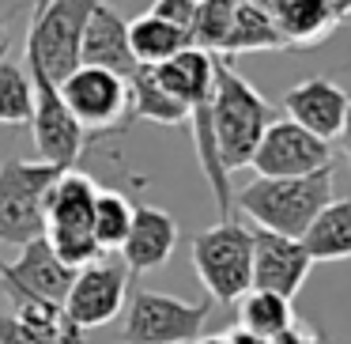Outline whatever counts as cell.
Here are the masks:
<instances>
[{"mask_svg": "<svg viewBox=\"0 0 351 344\" xmlns=\"http://www.w3.org/2000/svg\"><path fill=\"white\" fill-rule=\"evenodd\" d=\"M276 122V106L234 69L215 57V95H212V133L215 152L227 174L250 167L265 129Z\"/></svg>", "mask_w": 351, "mask_h": 344, "instance_id": "1", "label": "cell"}, {"mask_svg": "<svg viewBox=\"0 0 351 344\" xmlns=\"http://www.w3.org/2000/svg\"><path fill=\"white\" fill-rule=\"evenodd\" d=\"M328 200H332V167L306 178H253L250 185L234 190V208L250 216L257 231H272L298 242Z\"/></svg>", "mask_w": 351, "mask_h": 344, "instance_id": "2", "label": "cell"}, {"mask_svg": "<svg viewBox=\"0 0 351 344\" xmlns=\"http://www.w3.org/2000/svg\"><path fill=\"white\" fill-rule=\"evenodd\" d=\"M189 253L212 303H238L253 288V231L234 216L197 231Z\"/></svg>", "mask_w": 351, "mask_h": 344, "instance_id": "3", "label": "cell"}, {"mask_svg": "<svg viewBox=\"0 0 351 344\" xmlns=\"http://www.w3.org/2000/svg\"><path fill=\"white\" fill-rule=\"evenodd\" d=\"M64 170L42 159L0 163V246L23 250L27 242L46 235V197Z\"/></svg>", "mask_w": 351, "mask_h": 344, "instance_id": "4", "label": "cell"}, {"mask_svg": "<svg viewBox=\"0 0 351 344\" xmlns=\"http://www.w3.org/2000/svg\"><path fill=\"white\" fill-rule=\"evenodd\" d=\"M95 197H99V182H91L80 170H64L46 197V235L42 238L53 246V253L69 268H87L102 257L91 231Z\"/></svg>", "mask_w": 351, "mask_h": 344, "instance_id": "5", "label": "cell"}, {"mask_svg": "<svg viewBox=\"0 0 351 344\" xmlns=\"http://www.w3.org/2000/svg\"><path fill=\"white\" fill-rule=\"evenodd\" d=\"M99 0H49L46 8L31 12L27 31V65L42 69L57 87L80 69L84 34Z\"/></svg>", "mask_w": 351, "mask_h": 344, "instance_id": "6", "label": "cell"}, {"mask_svg": "<svg viewBox=\"0 0 351 344\" xmlns=\"http://www.w3.org/2000/svg\"><path fill=\"white\" fill-rule=\"evenodd\" d=\"M212 314V299L185 303L167 291L136 288L125 303L121 344H193L204 336V321Z\"/></svg>", "mask_w": 351, "mask_h": 344, "instance_id": "7", "label": "cell"}, {"mask_svg": "<svg viewBox=\"0 0 351 344\" xmlns=\"http://www.w3.org/2000/svg\"><path fill=\"white\" fill-rule=\"evenodd\" d=\"M27 76L34 87V114H31V129H34V152L42 163H53L61 170H76L84 148L91 144V133L72 117V110L64 106L61 87L46 76L42 69L27 65Z\"/></svg>", "mask_w": 351, "mask_h": 344, "instance_id": "8", "label": "cell"}, {"mask_svg": "<svg viewBox=\"0 0 351 344\" xmlns=\"http://www.w3.org/2000/svg\"><path fill=\"white\" fill-rule=\"evenodd\" d=\"M129 280H132L129 268L114 257H99L87 268H80L69 288V299H64V321H69V329L87 336L91 329L110 325L125 306Z\"/></svg>", "mask_w": 351, "mask_h": 344, "instance_id": "9", "label": "cell"}, {"mask_svg": "<svg viewBox=\"0 0 351 344\" xmlns=\"http://www.w3.org/2000/svg\"><path fill=\"white\" fill-rule=\"evenodd\" d=\"M61 99L91 137L129 125V80L95 65H80L69 80H61Z\"/></svg>", "mask_w": 351, "mask_h": 344, "instance_id": "10", "label": "cell"}, {"mask_svg": "<svg viewBox=\"0 0 351 344\" xmlns=\"http://www.w3.org/2000/svg\"><path fill=\"white\" fill-rule=\"evenodd\" d=\"M250 167L257 170V178H306L332 167V144L287 117H276L261 137Z\"/></svg>", "mask_w": 351, "mask_h": 344, "instance_id": "11", "label": "cell"}, {"mask_svg": "<svg viewBox=\"0 0 351 344\" xmlns=\"http://www.w3.org/2000/svg\"><path fill=\"white\" fill-rule=\"evenodd\" d=\"M280 106H283V114H287V122L302 125L306 133H313V137L332 144L343 133L351 95L328 76H310V80H302V84L287 87Z\"/></svg>", "mask_w": 351, "mask_h": 344, "instance_id": "12", "label": "cell"}, {"mask_svg": "<svg viewBox=\"0 0 351 344\" xmlns=\"http://www.w3.org/2000/svg\"><path fill=\"white\" fill-rule=\"evenodd\" d=\"M313 257L298 238H283L272 231H253V288L295 299L302 291Z\"/></svg>", "mask_w": 351, "mask_h": 344, "instance_id": "13", "label": "cell"}, {"mask_svg": "<svg viewBox=\"0 0 351 344\" xmlns=\"http://www.w3.org/2000/svg\"><path fill=\"white\" fill-rule=\"evenodd\" d=\"M178 250V223L167 208L155 205H136L132 208V227L121 242V265L129 268V276H144L162 268Z\"/></svg>", "mask_w": 351, "mask_h": 344, "instance_id": "14", "label": "cell"}, {"mask_svg": "<svg viewBox=\"0 0 351 344\" xmlns=\"http://www.w3.org/2000/svg\"><path fill=\"white\" fill-rule=\"evenodd\" d=\"M80 65H95V69H106L114 76L129 80L132 72L140 69L136 57H132V46H129V19L99 0L87 19V34H84V54H80Z\"/></svg>", "mask_w": 351, "mask_h": 344, "instance_id": "15", "label": "cell"}, {"mask_svg": "<svg viewBox=\"0 0 351 344\" xmlns=\"http://www.w3.org/2000/svg\"><path fill=\"white\" fill-rule=\"evenodd\" d=\"M155 76L185 110H193L200 99H212V91H215V57L189 46L178 57H170L167 65H159Z\"/></svg>", "mask_w": 351, "mask_h": 344, "instance_id": "16", "label": "cell"}, {"mask_svg": "<svg viewBox=\"0 0 351 344\" xmlns=\"http://www.w3.org/2000/svg\"><path fill=\"white\" fill-rule=\"evenodd\" d=\"M272 19L291 49L321 46L340 27V16L332 12V0H291L287 8H280Z\"/></svg>", "mask_w": 351, "mask_h": 344, "instance_id": "17", "label": "cell"}, {"mask_svg": "<svg viewBox=\"0 0 351 344\" xmlns=\"http://www.w3.org/2000/svg\"><path fill=\"white\" fill-rule=\"evenodd\" d=\"M129 122H152V125H189V110L159 84L155 69L140 65L129 76Z\"/></svg>", "mask_w": 351, "mask_h": 344, "instance_id": "18", "label": "cell"}, {"mask_svg": "<svg viewBox=\"0 0 351 344\" xmlns=\"http://www.w3.org/2000/svg\"><path fill=\"white\" fill-rule=\"evenodd\" d=\"M302 246L313 261H348L351 257V197L328 200L321 216L302 235Z\"/></svg>", "mask_w": 351, "mask_h": 344, "instance_id": "19", "label": "cell"}, {"mask_svg": "<svg viewBox=\"0 0 351 344\" xmlns=\"http://www.w3.org/2000/svg\"><path fill=\"white\" fill-rule=\"evenodd\" d=\"M265 49H291V46H287V38L280 34V27H276V19L268 16V12H261L253 0H242L219 57L230 61V57H238V54H265Z\"/></svg>", "mask_w": 351, "mask_h": 344, "instance_id": "20", "label": "cell"}, {"mask_svg": "<svg viewBox=\"0 0 351 344\" xmlns=\"http://www.w3.org/2000/svg\"><path fill=\"white\" fill-rule=\"evenodd\" d=\"M129 46H132L136 65H144V69H159V65H167L170 57L182 54V49H189L193 42H189L185 31L170 27L167 19L144 12V16H136L129 23Z\"/></svg>", "mask_w": 351, "mask_h": 344, "instance_id": "21", "label": "cell"}, {"mask_svg": "<svg viewBox=\"0 0 351 344\" xmlns=\"http://www.w3.org/2000/svg\"><path fill=\"white\" fill-rule=\"evenodd\" d=\"M238 325L250 329V333L265 336V341H276L280 333H287L295 325V310H291V299L272 295V291L250 288L242 299H238Z\"/></svg>", "mask_w": 351, "mask_h": 344, "instance_id": "22", "label": "cell"}, {"mask_svg": "<svg viewBox=\"0 0 351 344\" xmlns=\"http://www.w3.org/2000/svg\"><path fill=\"white\" fill-rule=\"evenodd\" d=\"M132 200L125 193H114V190H99L95 197V220H91V231H95V242H99L102 253L110 250H121L125 235L132 227Z\"/></svg>", "mask_w": 351, "mask_h": 344, "instance_id": "23", "label": "cell"}, {"mask_svg": "<svg viewBox=\"0 0 351 344\" xmlns=\"http://www.w3.org/2000/svg\"><path fill=\"white\" fill-rule=\"evenodd\" d=\"M34 114V87L23 65L0 61V125H31Z\"/></svg>", "mask_w": 351, "mask_h": 344, "instance_id": "24", "label": "cell"}, {"mask_svg": "<svg viewBox=\"0 0 351 344\" xmlns=\"http://www.w3.org/2000/svg\"><path fill=\"white\" fill-rule=\"evenodd\" d=\"M242 0H200L197 4V19H193V46L204 49V54L219 57L223 42L230 34V23H234V12Z\"/></svg>", "mask_w": 351, "mask_h": 344, "instance_id": "25", "label": "cell"}, {"mask_svg": "<svg viewBox=\"0 0 351 344\" xmlns=\"http://www.w3.org/2000/svg\"><path fill=\"white\" fill-rule=\"evenodd\" d=\"M0 344H64V333L23 321L16 314H0Z\"/></svg>", "mask_w": 351, "mask_h": 344, "instance_id": "26", "label": "cell"}, {"mask_svg": "<svg viewBox=\"0 0 351 344\" xmlns=\"http://www.w3.org/2000/svg\"><path fill=\"white\" fill-rule=\"evenodd\" d=\"M152 16L167 19L170 27L193 34V19H197V0H155L152 4ZM193 42V38H189Z\"/></svg>", "mask_w": 351, "mask_h": 344, "instance_id": "27", "label": "cell"}, {"mask_svg": "<svg viewBox=\"0 0 351 344\" xmlns=\"http://www.w3.org/2000/svg\"><path fill=\"white\" fill-rule=\"evenodd\" d=\"M272 344H332V341H328L321 329H306V325H298V321H295V325H291L287 333H280Z\"/></svg>", "mask_w": 351, "mask_h": 344, "instance_id": "28", "label": "cell"}, {"mask_svg": "<svg viewBox=\"0 0 351 344\" xmlns=\"http://www.w3.org/2000/svg\"><path fill=\"white\" fill-rule=\"evenodd\" d=\"M219 336H223V344H272V341H265V336L250 333V329H242V325L227 329V333H219Z\"/></svg>", "mask_w": 351, "mask_h": 344, "instance_id": "29", "label": "cell"}, {"mask_svg": "<svg viewBox=\"0 0 351 344\" xmlns=\"http://www.w3.org/2000/svg\"><path fill=\"white\" fill-rule=\"evenodd\" d=\"M19 8H4L0 12V61H4V54H8V42H12V19H16Z\"/></svg>", "mask_w": 351, "mask_h": 344, "instance_id": "30", "label": "cell"}, {"mask_svg": "<svg viewBox=\"0 0 351 344\" xmlns=\"http://www.w3.org/2000/svg\"><path fill=\"white\" fill-rule=\"evenodd\" d=\"M340 148H343V159L351 167V106H348V122H343V133H340Z\"/></svg>", "mask_w": 351, "mask_h": 344, "instance_id": "31", "label": "cell"}, {"mask_svg": "<svg viewBox=\"0 0 351 344\" xmlns=\"http://www.w3.org/2000/svg\"><path fill=\"white\" fill-rule=\"evenodd\" d=\"M253 4H257L261 12H268V16H276V12H280V8H287L291 0H253Z\"/></svg>", "mask_w": 351, "mask_h": 344, "instance_id": "32", "label": "cell"}, {"mask_svg": "<svg viewBox=\"0 0 351 344\" xmlns=\"http://www.w3.org/2000/svg\"><path fill=\"white\" fill-rule=\"evenodd\" d=\"M332 12L340 16V23H343V19H351V0H332Z\"/></svg>", "mask_w": 351, "mask_h": 344, "instance_id": "33", "label": "cell"}, {"mask_svg": "<svg viewBox=\"0 0 351 344\" xmlns=\"http://www.w3.org/2000/svg\"><path fill=\"white\" fill-rule=\"evenodd\" d=\"M193 344H223V336H219V333H215V336H197Z\"/></svg>", "mask_w": 351, "mask_h": 344, "instance_id": "34", "label": "cell"}, {"mask_svg": "<svg viewBox=\"0 0 351 344\" xmlns=\"http://www.w3.org/2000/svg\"><path fill=\"white\" fill-rule=\"evenodd\" d=\"M49 0H31V12H38V8H46Z\"/></svg>", "mask_w": 351, "mask_h": 344, "instance_id": "35", "label": "cell"}, {"mask_svg": "<svg viewBox=\"0 0 351 344\" xmlns=\"http://www.w3.org/2000/svg\"><path fill=\"white\" fill-rule=\"evenodd\" d=\"M197 4H200V0H197Z\"/></svg>", "mask_w": 351, "mask_h": 344, "instance_id": "36", "label": "cell"}]
</instances>
